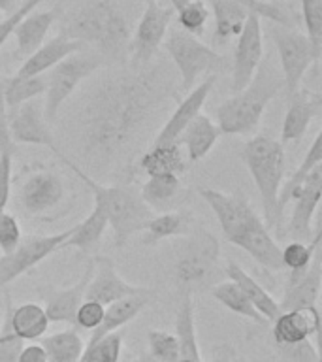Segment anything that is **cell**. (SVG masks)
<instances>
[{
	"label": "cell",
	"mask_w": 322,
	"mask_h": 362,
	"mask_svg": "<svg viewBox=\"0 0 322 362\" xmlns=\"http://www.w3.org/2000/svg\"><path fill=\"white\" fill-rule=\"evenodd\" d=\"M42 95H45V76H32V78L10 76V78H4V96L8 112Z\"/></svg>",
	"instance_id": "cell-37"
},
{
	"label": "cell",
	"mask_w": 322,
	"mask_h": 362,
	"mask_svg": "<svg viewBox=\"0 0 322 362\" xmlns=\"http://www.w3.org/2000/svg\"><path fill=\"white\" fill-rule=\"evenodd\" d=\"M151 296H153L151 291L145 288V291H141V293L134 294V296L117 300V302L106 305V308H104L102 322L98 325L96 330L90 332V338L87 344H93V341L100 339L102 336H106V334L117 332L119 328L124 327V325H129L130 321H134L136 317L145 310V305L151 302Z\"/></svg>",
	"instance_id": "cell-25"
},
{
	"label": "cell",
	"mask_w": 322,
	"mask_h": 362,
	"mask_svg": "<svg viewBox=\"0 0 322 362\" xmlns=\"http://www.w3.org/2000/svg\"><path fill=\"white\" fill-rule=\"evenodd\" d=\"M11 160H13V153H0V214L6 211L11 197V183H13Z\"/></svg>",
	"instance_id": "cell-48"
},
{
	"label": "cell",
	"mask_w": 322,
	"mask_h": 362,
	"mask_svg": "<svg viewBox=\"0 0 322 362\" xmlns=\"http://www.w3.org/2000/svg\"><path fill=\"white\" fill-rule=\"evenodd\" d=\"M215 81H217V76H208L205 79H202V83L194 85L183 96V100L177 102L174 113L166 119L162 129L158 130L157 136H155L153 146H168V144H175V141L179 140L181 132L191 124L192 119L202 113V107L208 102L209 93L213 90Z\"/></svg>",
	"instance_id": "cell-16"
},
{
	"label": "cell",
	"mask_w": 322,
	"mask_h": 362,
	"mask_svg": "<svg viewBox=\"0 0 322 362\" xmlns=\"http://www.w3.org/2000/svg\"><path fill=\"white\" fill-rule=\"evenodd\" d=\"M93 262H95V268H93V276L89 279L87 291H85V300H93L106 308L117 300L129 298V296L145 291V287L132 285L119 276L115 262L109 257H95Z\"/></svg>",
	"instance_id": "cell-18"
},
{
	"label": "cell",
	"mask_w": 322,
	"mask_h": 362,
	"mask_svg": "<svg viewBox=\"0 0 322 362\" xmlns=\"http://www.w3.org/2000/svg\"><path fill=\"white\" fill-rule=\"evenodd\" d=\"M169 8L177 16L181 30L198 36L203 33V28L208 25L209 11L208 4L203 0H169Z\"/></svg>",
	"instance_id": "cell-38"
},
{
	"label": "cell",
	"mask_w": 322,
	"mask_h": 362,
	"mask_svg": "<svg viewBox=\"0 0 322 362\" xmlns=\"http://www.w3.org/2000/svg\"><path fill=\"white\" fill-rule=\"evenodd\" d=\"M282 78L270 62H260L251 83L217 106L215 117L222 134L251 136L258 129L266 107L279 90Z\"/></svg>",
	"instance_id": "cell-5"
},
{
	"label": "cell",
	"mask_w": 322,
	"mask_h": 362,
	"mask_svg": "<svg viewBox=\"0 0 322 362\" xmlns=\"http://www.w3.org/2000/svg\"><path fill=\"white\" fill-rule=\"evenodd\" d=\"M226 276H228L230 281H234L237 287L242 288L245 296L249 298V302L253 304L254 310L264 317L266 322H273L277 317L281 315L282 311L279 308V302L251 274L243 270L237 262H228L226 264Z\"/></svg>",
	"instance_id": "cell-27"
},
{
	"label": "cell",
	"mask_w": 322,
	"mask_h": 362,
	"mask_svg": "<svg viewBox=\"0 0 322 362\" xmlns=\"http://www.w3.org/2000/svg\"><path fill=\"white\" fill-rule=\"evenodd\" d=\"M271 42L275 44L279 62L282 70V87L287 89L288 96H292L302 85V79L309 72L311 66L318 62L322 53L313 47L309 38L292 27L285 25H271L268 28Z\"/></svg>",
	"instance_id": "cell-11"
},
{
	"label": "cell",
	"mask_w": 322,
	"mask_h": 362,
	"mask_svg": "<svg viewBox=\"0 0 322 362\" xmlns=\"http://www.w3.org/2000/svg\"><path fill=\"white\" fill-rule=\"evenodd\" d=\"M162 47L179 72L183 90H191L202 76H217L226 66V57L181 28L168 30Z\"/></svg>",
	"instance_id": "cell-8"
},
{
	"label": "cell",
	"mask_w": 322,
	"mask_h": 362,
	"mask_svg": "<svg viewBox=\"0 0 322 362\" xmlns=\"http://www.w3.org/2000/svg\"><path fill=\"white\" fill-rule=\"evenodd\" d=\"M264 55V38H262V21L258 16L249 13L247 21L243 25L242 33L237 36L234 62H232V95L245 89L254 74L258 70Z\"/></svg>",
	"instance_id": "cell-14"
},
{
	"label": "cell",
	"mask_w": 322,
	"mask_h": 362,
	"mask_svg": "<svg viewBox=\"0 0 322 362\" xmlns=\"http://www.w3.org/2000/svg\"><path fill=\"white\" fill-rule=\"evenodd\" d=\"M321 228H316L309 242H290L285 249H281L282 268L290 270L288 274H299L311 266L315 255L321 247Z\"/></svg>",
	"instance_id": "cell-39"
},
{
	"label": "cell",
	"mask_w": 322,
	"mask_h": 362,
	"mask_svg": "<svg viewBox=\"0 0 322 362\" xmlns=\"http://www.w3.org/2000/svg\"><path fill=\"white\" fill-rule=\"evenodd\" d=\"M230 358H232V351L226 349V347H220V349L213 355V361L211 362H230Z\"/></svg>",
	"instance_id": "cell-51"
},
{
	"label": "cell",
	"mask_w": 322,
	"mask_h": 362,
	"mask_svg": "<svg viewBox=\"0 0 322 362\" xmlns=\"http://www.w3.org/2000/svg\"><path fill=\"white\" fill-rule=\"evenodd\" d=\"M16 362H47V356H45V351L42 345L28 344L23 347Z\"/></svg>",
	"instance_id": "cell-50"
},
{
	"label": "cell",
	"mask_w": 322,
	"mask_h": 362,
	"mask_svg": "<svg viewBox=\"0 0 322 362\" xmlns=\"http://www.w3.org/2000/svg\"><path fill=\"white\" fill-rule=\"evenodd\" d=\"M181 191V177L177 175H149L141 185L140 197L149 208H166Z\"/></svg>",
	"instance_id": "cell-35"
},
{
	"label": "cell",
	"mask_w": 322,
	"mask_h": 362,
	"mask_svg": "<svg viewBox=\"0 0 322 362\" xmlns=\"http://www.w3.org/2000/svg\"><path fill=\"white\" fill-rule=\"evenodd\" d=\"M107 228V219L104 211L98 206H93L90 214L85 217L79 225L73 226L72 234L66 242L62 243L61 249H79V251H93L100 243L102 236Z\"/></svg>",
	"instance_id": "cell-34"
},
{
	"label": "cell",
	"mask_w": 322,
	"mask_h": 362,
	"mask_svg": "<svg viewBox=\"0 0 322 362\" xmlns=\"http://www.w3.org/2000/svg\"><path fill=\"white\" fill-rule=\"evenodd\" d=\"M40 345L44 347L47 362H78L85 349L83 338L76 328L42 336Z\"/></svg>",
	"instance_id": "cell-33"
},
{
	"label": "cell",
	"mask_w": 322,
	"mask_h": 362,
	"mask_svg": "<svg viewBox=\"0 0 322 362\" xmlns=\"http://www.w3.org/2000/svg\"><path fill=\"white\" fill-rule=\"evenodd\" d=\"M220 259V242L205 228H192L175 249L174 274L181 291L192 293L213 277Z\"/></svg>",
	"instance_id": "cell-7"
},
{
	"label": "cell",
	"mask_w": 322,
	"mask_h": 362,
	"mask_svg": "<svg viewBox=\"0 0 322 362\" xmlns=\"http://www.w3.org/2000/svg\"><path fill=\"white\" fill-rule=\"evenodd\" d=\"M42 2H44V0H21V4L17 6L16 10L11 11L6 19L0 21V47L8 42L10 36H13V33H16L17 27L21 25L23 19H25L30 11L36 10Z\"/></svg>",
	"instance_id": "cell-45"
},
{
	"label": "cell",
	"mask_w": 322,
	"mask_h": 362,
	"mask_svg": "<svg viewBox=\"0 0 322 362\" xmlns=\"http://www.w3.org/2000/svg\"><path fill=\"white\" fill-rule=\"evenodd\" d=\"M175 96L172 74L160 62L119 68L98 79L78 117L79 157L107 172L145 136Z\"/></svg>",
	"instance_id": "cell-1"
},
{
	"label": "cell",
	"mask_w": 322,
	"mask_h": 362,
	"mask_svg": "<svg viewBox=\"0 0 322 362\" xmlns=\"http://www.w3.org/2000/svg\"><path fill=\"white\" fill-rule=\"evenodd\" d=\"M11 302L6 298V311L0 317V362H16L21 349L25 347L23 341L11 328Z\"/></svg>",
	"instance_id": "cell-42"
},
{
	"label": "cell",
	"mask_w": 322,
	"mask_h": 362,
	"mask_svg": "<svg viewBox=\"0 0 322 362\" xmlns=\"http://www.w3.org/2000/svg\"><path fill=\"white\" fill-rule=\"evenodd\" d=\"M81 49H85V47L79 42H73V40H68L61 34H56L55 38L44 42L32 55H28L13 76H17V78L42 76L44 72H49L51 68L59 64L62 59H66V57Z\"/></svg>",
	"instance_id": "cell-23"
},
{
	"label": "cell",
	"mask_w": 322,
	"mask_h": 362,
	"mask_svg": "<svg viewBox=\"0 0 322 362\" xmlns=\"http://www.w3.org/2000/svg\"><path fill=\"white\" fill-rule=\"evenodd\" d=\"M318 332H321V313L316 305L304 310L282 311L273 321V330H271L273 341L281 349L309 341Z\"/></svg>",
	"instance_id": "cell-20"
},
{
	"label": "cell",
	"mask_w": 322,
	"mask_h": 362,
	"mask_svg": "<svg viewBox=\"0 0 322 362\" xmlns=\"http://www.w3.org/2000/svg\"><path fill=\"white\" fill-rule=\"evenodd\" d=\"M13 141L8 130V106L4 96V78L0 76V153H13Z\"/></svg>",
	"instance_id": "cell-49"
},
{
	"label": "cell",
	"mask_w": 322,
	"mask_h": 362,
	"mask_svg": "<svg viewBox=\"0 0 322 362\" xmlns=\"http://www.w3.org/2000/svg\"><path fill=\"white\" fill-rule=\"evenodd\" d=\"M102 64L104 59L98 53L93 49H81L51 68L49 74L45 76L44 117L47 123L56 121L62 104L73 95L79 83L90 78Z\"/></svg>",
	"instance_id": "cell-9"
},
{
	"label": "cell",
	"mask_w": 322,
	"mask_h": 362,
	"mask_svg": "<svg viewBox=\"0 0 322 362\" xmlns=\"http://www.w3.org/2000/svg\"><path fill=\"white\" fill-rule=\"evenodd\" d=\"M220 136H222V132H220V129L217 127V123H215L213 119L200 113V115L192 119L191 124L181 132L177 144L183 147V151H185L186 155V160L192 164L200 163V160H203V158L208 157L209 151L213 149Z\"/></svg>",
	"instance_id": "cell-24"
},
{
	"label": "cell",
	"mask_w": 322,
	"mask_h": 362,
	"mask_svg": "<svg viewBox=\"0 0 322 362\" xmlns=\"http://www.w3.org/2000/svg\"><path fill=\"white\" fill-rule=\"evenodd\" d=\"M302 17L305 36L318 53H322V0H302Z\"/></svg>",
	"instance_id": "cell-43"
},
{
	"label": "cell",
	"mask_w": 322,
	"mask_h": 362,
	"mask_svg": "<svg viewBox=\"0 0 322 362\" xmlns=\"http://www.w3.org/2000/svg\"><path fill=\"white\" fill-rule=\"evenodd\" d=\"M211 294H213V298L217 300V302H220V304L225 305L226 310H230L232 313H237V315L245 317L249 321L260 322V325L266 322L264 317L260 315L258 311L253 308V304L249 302L245 293L237 287L236 283L230 281V279L219 283V285H215Z\"/></svg>",
	"instance_id": "cell-36"
},
{
	"label": "cell",
	"mask_w": 322,
	"mask_h": 362,
	"mask_svg": "<svg viewBox=\"0 0 322 362\" xmlns=\"http://www.w3.org/2000/svg\"><path fill=\"white\" fill-rule=\"evenodd\" d=\"M147 355L157 362H177L179 361V341L177 336L166 330H149L147 334Z\"/></svg>",
	"instance_id": "cell-41"
},
{
	"label": "cell",
	"mask_w": 322,
	"mask_h": 362,
	"mask_svg": "<svg viewBox=\"0 0 322 362\" xmlns=\"http://www.w3.org/2000/svg\"><path fill=\"white\" fill-rule=\"evenodd\" d=\"M132 362H157V361H155V358H151L149 355H141V356H138V358H134Z\"/></svg>",
	"instance_id": "cell-53"
},
{
	"label": "cell",
	"mask_w": 322,
	"mask_h": 362,
	"mask_svg": "<svg viewBox=\"0 0 322 362\" xmlns=\"http://www.w3.org/2000/svg\"><path fill=\"white\" fill-rule=\"evenodd\" d=\"M123 349V336L112 332L93 344H85L83 355L78 362H119Z\"/></svg>",
	"instance_id": "cell-40"
},
{
	"label": "cell",
	"mask_w": 322,
	"mask_h": 362,
	"mask_svg": "<svg viewBox=\"0 0 322 362\" xmlns=\"http://www.w3.org/2000/svg\"><path fill=\"white\" fill-rule=\"evenodd\" d=\"M228 2H237V4L245 6L251 13L262 17V19H270L275 25H285V27H292V21L281 6L273 4V2H266V0H228Z\"/></svg>",
	"instance_id": "cell-44"
},
{
	"label": "cell",
	"mask_w": 322,
	"mask_h": 362,
	"mask_svg": "<svg viewBox=\"0 0 322 362\" xmlns=\"http://www.w3.org/2000/svg\"><path fill=\"white\" fill-rule=\"evenodd\" d=\"M242 158L262 200V211H264L262 221L268 226V230H281L282 214L277 206V198L287 168L285 147L281 141L271 136L256 134L243 146Z\"/></svg>",
	"instance_id": "cell-6"
},
{
	"label": "cell",
	"mask_w": 322,
	"mask_h": 362,
	"mask_svg": "<svg viewBox=\"0 0 322 362\" xmlns=\"http://www.w3.org/2000/svg\"><path fill=\"white\" fill-rule=\"evenodd\" d=\"M200 197L213 209L228 242L251 255L264 270H285L279 243L243 192H222L203 187L200 189Z\"/></svg>",
	"instance_id": "cell-2"
},
{
	"label": "cell",
	"mask_w": 322,
	"mask_h": 362,
	"mask_svg": "<svg viewBox=\"0 0 322 362\" xmlns=\"http://www.w3.org/2000/svg\"><path fill=\"white\" fill-rule=\"evenodd\" d=\"M211 13L215 17L213 40L217 44H226L232 38H237L251 11L245 6L228 0H209Z\"/></svg>",
	"instance_id": "cell-29"
},
{
	"label": "cell",
	"mask_w": 322,
	"mask_h": 362,
	"mask_svg": "<svg viewBox=\"0 0 322 362\" xmlns=\"http://www.w3.org/2000/svg\"><path fill=\"white\" fill-rule=\"evenodd\" d=\"M93 268H95V262L90 260L89 264L85 266L78 283H73L72 287L66 288H53L49 294H45L44 311L47 315V321L73 325L78 308L85 300V291H87L89 279L93 276Z\"/></svg>",
	"instance_id": "cell-22"
},
{
	"label": "cell",
	"mask_w": 322,
	"mask_h": 362,
	"mask_svg": "<svg viewBox=\"0 0 322 362\" xmlns=\"http://www.w3.org/2000/svg\"><path fill=\"white\" fill-rule=\"evenodd\" d=\"M192 230V217L181 211H166V214L153 215L143 228L141 243L143 245H157L169 238H183Z\"/></svg>",
	"instance_id": "cell-30"
},
{
	"label": "cell",
	"mask_w": 322,
	"mask_h": 362,
	"mask_svg": "<svg viewBox=\"0 0 322 362\" xmlns=\"http://www.w3.org/2000/svg\"><path fill=\"white\" fill-rule=\"evenodd\" d=\"M56 17H59V8L30 11L13 33V36H16V55L21 57V59L32 55L34 51L45 42V36L49 33V28L53 27Z\"/></svg>",
	"instance_id": "cell-26"
},
{
	"label": "cell",
	"mask_w": 322,
	"mask_h": 362,
	"mask_svg": "<svg viewBox=\"0 0 322 362\" xmlns=\"http://www.w3.org/2000/svg\"><path fill=\"white\" fill-rule=\"evenodd\" d=\"M321 288L322 260L321 253H316L307 270L299 272V274H288L285 293H282V298L279 300V308L281 311L313 308L321 298Z\"/></svg>",
	"instance_id": "cell-19"
},
{
	"label": "cell",
	"mask_w": 322,
	"mask_h": 362,
	"mask_svg": "<svg viewBox=\"0 0 322 362\" xmlns=\"http://www.w3.org/2000/svg\"><path fill=\"white\" fill-rule=\"evenodd\" d=\"M61 36L79 42L106 61H123L129 55L130 25L112 0H87L70 13L59 30Z\"/></svg>",
	"instance_id": "cell-3"
},
{
	"label": "cell",
	"mask_w": 322,
	"mask_h": 362,
	"mask_svg": "<svg viewBox=\"0 0 322 362\" xmlns=\"http://www.w3.org/2000/svg\"><path fill=\"white\" fill-rule=\"evenodd\" d=\"M17 206L30 219L51 221L66 202L68 189L62 175L49 168H34L23 174L17 185Z\"/></svg>",
	"instance_id": "cell-10"
},
{
	"label": "cell",
	"mask_w": 322,
	"mask_h": 362,
	"mask_svg": "<svg viewBox=\"0 0 322 362\" xmlns=\"http://www.w3.org/2000/svg\"><path fill=\"white\" fill-rule=\"evenodd\" d=\"M147 2H158V4H162V2H166V0H147Z\"/></svg>",
	"instance_id": "cell-54"
},
{
	"label": "cell",
	"mask_w": 322,
	"mask_h": 362,
	"mask_svg": "<svg viewBox=\"0 0 322 362\" xmlns=\"http://www.w3.org/2000/svg\"><path fill=\"white\" fill-rule=\"evenodd\" d=\"M23 232L16 215L2 211L0 214V251L2 255L11 253L21 243Z\"/></svg>",
	"instance_id": "cell-46"
},
{
	"label": "cell",
	"mask_w": 322,
	"mask_h": 362,
	"mask_svg": "<svg viewBox=\"0 0 322 362\" xmlns=\"http://www.w3.org/2000/svg\"><path fill=\"white\" fill-rule=\"evenodd\" d=\"M19 4H21V0H0V11L11 13Z\"/></svg>",
	"instance_id": "cell-52"
},
{
	"label": "cell",
	"mask_w": 322,
	"mask_h": 362,
	"mask_svg": "<svg viewBox=\"0 0 322 362\" xmlns=\"http://www.w3.org/2000/svg\"><path fill=\"white\" fill-rule=\"evenodd\" d=\"M8 130L13 144H27V146H42L62 157L51 132L49 123L44 117V104L27 102L8 112Z\"/></svg>",
	"instance_id": "cell-15"
},
{
	"label": "cell",
	"mask_w": 322,
	"mask_h": 362,
	"mask_svg": "<svg viewBox=\"0 0 322 362\" xmlns=\"http://www.w3.org/2000/svg\"><path fill=\"white\" fill-rule=\"evenodd\" d=\"M322 98L318 93L307 89H298L292 96H288V107L282 119L281 144L298 141L309 130L311 121L321 115Z\"/></svg>",
	"instance_id": "cell-21"
},
{
	"label": "cell",
	"mask_w": 322,
	"mask_h": 362,
	"mask_svg": "<svg viewBox=\"0 0 322 362\" xmlns=\"http://www.w3.org/2000/svg\"><path fill=\"white\" fill-rule=\"evenodd\" d=\"M189 160L183 147L175 141L168 146H151L140 158V170L149 175H181L189 170Z\"/></svg>",
	"instance_id": "cell-28"
},
{
	"label": "cell",
	"mask_w": 322,
	"mask_h": 362,
	"mask_svg": "<svg viewBox=\"0 0 322 362\" xmlns=\"http://www.w3.org/2000/svg\"><path fill=\"white\" fill-rule=\"evenodd\" d=\"M322 198V164L316 166L294 194V209L288 221L285 234L292 238V242H309L313 238V217Z\"/></svg>",
	"instance_id": "cell-17"
},
{
	"label": "cell",
	"mask_w": 322,
	"mask_h": 362,
	"mask_svg": "<svg viewBox=\"0 0 322 362\" xmlns=\"http://www.w3.org/2000/svg\"><path fill=\"white\" fill-rule=\"evenodd\" d=\"M102 317H104V305L98 304V302H93V300H83L78 308V313H76L73 328L78 332L79 330L93 332L102 322Z\"/></svg>",
	"instance_id": "cell-47"
},
{
	"label": "cell",
	"mask_w": 322,
	"mask_h": 362,
	"mask_svg": "<svg viewBox=\"0 0 322 362\" xmlns=\"http://www.w3.org/2000/svg\"><path fill=\"white\" fill-rule=\"evenodd\" d=\"M73 226L56 234H47V236H30L27 240H21V243L11 253L2 255L0 257V287L10 285L17 277L36 268L40 262H44L47 257L59 251L62 243L70 238Z\"/></svg>",
	"instance_id": "cell-12"
},
{
	"label": "cell",
	"mask_w": 322,
	"mask_h": 362,
	"mask_svg": "<svg viewBox=\"0 0 322 362\" xmlns=\"http://www.w3.org/2000/svg\"><path fill=\"white\" fill-rule=\"evenodd\" d=\"M11 328L23 341H36L47 332L49 321L45 315L44 305L36 302H27L13 308L11 305Z\"/></svg>",
	"instance_id": "cell-32"
},
{
	"label": "cell",
	"mask_w": 322,
	"mask_h": 362,
	"mask_svg": "<svg viewBox=\"0 0 322 362\" xmlns=\"http://www.w3.org/2000/svg\"><path fill=\"white\" fill-rule=\"evenodd\" d=\"M322 164V132L315 136V140L311 144V147L305 153L304 160L298 164V168L290 177H288L285 183L281 185V191H279V198H277V206H279V211L285 215V208L288 204L292 202L294 194L299 191V187L304 185L305 180L309 177V174L316 166Z\"/></svg>",
	"instance_id": "cell-31"
},
{
	"label": "cell",
	"mask_w": 322,
	"mask_h": 362,
	"mask_svg": "<svg viewBox=\"0 0 322 362\" xmlns=\"http://www.w3.org/2000/svg\"><path fill=\"white\" fill-rule=\"evenodd\" d=\"M61 158L93 192L95 204L106 215L107 226H112L115 247H123L134 234L143 232L147 221L153 217V211L141 200L140 191L126 185H104L83 168H79L78 163H73L66 155H62Z\"/></svg>",
	"instance_id": "cell-4"
},
{
	"label": "cell",
	"mask_w": 322,
	"mask_h": 362,
	"mask_svg": "<svg viewBox=\"0 0 322 362\" xmlns=\"http://www.w3.org/2000/svg\"><path fill=\"white\" fill-rule=\"evenodd\" d=\"M174 11L169 6L147 2L134 34L130 36L129 57L132 66H143L155 59L172 25Z\"/></svg>",
	"instance_id": "cell-13"
}]
</instances>
